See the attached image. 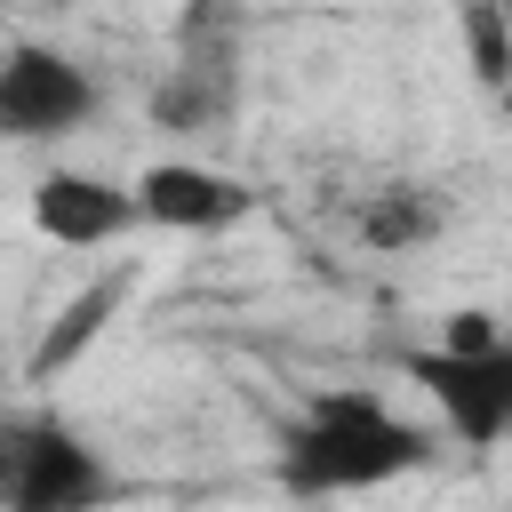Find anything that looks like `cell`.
<instances>
[{
	"instance_id": "obj_14",
	"label": "cell",
	"mask_w": 512,
	"mask_h": 512,
	"mask_svg": "<svg viewBox=\"0 0 512 512\" xmlns=\"http://www.w3.org/2000/svg\"><path fill=\"white\" fill-rule=\"evenodd\" d=\"M504 8H512V0H504Z\"/></svg>"
},
{
	"instance_id": "obj_1",
	"label": "cell",
	"mask_w": 512,
	"mask_h": 512,
	"mask_svg": "<svg viewBox=\"0 0 512 512\" xmlns=\"http://www.w3.org/2000/svg\"><path fill=\"white\" fill-rule=\"evenodd\" d=\"M432 464V432L384 408V392L344 384L320 392L288 432H280V488L288 496H344V488H384L400 472Z\"/></svg>"
},
{
	"instance_id": "obj_5",
	"label": "cell",
	"mask_w": 512,
	"mask_h": 512,
	"mask_svg": "<svg viewBox=\"0 0 512 512\" xmlns=\"http://www.w3.org/2000/svg\"><path fill=\"white\" fill-rule=\"evenodd\" d=\"M32 224L64 248H104L120 240L128 224H144V200L112 176H88V168H48L32 184Z\"/></svg>"
},
{
	"instance_id": "obj_7",
	"label": "cell",
	"mask_w": 512,
	"mask_h": 512,
	"mask_svg": "<svg viewBox=\"0 0 512 512\" xmlns=\"http://www.w3.org/2000/svg\"><path fill=\"white\" fill-rule=\"evenodd\" d=\"M128 296H136V264H104L88 288H72V296L56 304V320L40 328V344L24 352V384H32V392H48L64 368H80V360H88V344L128 312Z\"/></svg>"
},
{
	"instance_id": "obj_10",
	"label": "cell",
	"mask_w": 512,
	"mask_h": 512,
	"mask_svg": "<svg viewBox=\"0 0 512 512\" xmlns=\"http://www.w3.org/2000/svg\"><path fill=\"white\" fill-rule=\"evenodd\" d=\"M456 40L464 64L488 96H512V8L504 0H456Z\"/></svg>"
},
{
	"instance_id": "obj_12",
	"label": "cell",
	"mask_w": 512,
	"mask_h": 512,
	"mask_svg": "<svg viewBox=\"0 0 512 512\" xmlns=\"http://www.w3.org/2000/svg\"><path fill=\"white\" fill-rule=\"evenodd\" d=\"M216 16H224V0H184V24H176V32H184V40H192V32H216Z\"/></svg>"
},
{
	"instance_id": "obj_11",
	"label": "cell",
	"mask_w": 512,
	"mask_h": 512,
	"mask_svg": "<svg viewBox=\"0 0 512 512\" xmlns=\"http://www.w3.org/2000/svg\"><path fill=\"white\" fill-rule=\"evenodd\" d=\"M504 328H496V312H480V304H464V312H448L440 320V344H496Z\"/></svg>"
},
{
	"instance_id": "obj_6",
	"label": "cell",
	"mask_w": 512,
	"mask_h": 512,
	"mask_svg": "<svg viewBox=\"0 0 512 512\" xmlns=\"http://www.w3.org/2000/svg\"><path fill=\"white\" fill-rule=\"evenodd\" d=\"M136 200H144V224H168V232H232L256 192L224 168H200V160H160L136 176Z\"/></svg>"
},
{
	"instance_id": "obj_2",
	"label": "cell",
	"mask_w": 512,
	"mask_h": 512,
	"mask_svg": "<svg viewBox=\"0 0 512 512\" xmlns=\"http://www.w3.org/2000/svg\"><path fill=\"white\" fill-rule=\"evenodd\" d=\"M112 464L64 416H0V504L8 512H88L112 504Z\"/></svg>"
},
{
	"instance_id": "obj_3",
	"label": "cell",
	"mask_w": 512,
	"mask_h": 512,
	"mask_svg": "<svg viewBox=\"0 0 512 512\" xmlns=\"http://www.w3.org/2000/svg\"><path fill=\"white\" fill-rule=\"evenodd\" d=\"M400 376L424 384V400L448 416V432H456L464 448L512 440V336H496V344H424V352H400Z\"/></svg>"
},
{
	"instance_id": "obj_9",
	"label": "cell",
	"mask_w": 512,
	"mask_h": 512,
	"mask_svg": "<svg viewBox=\"0 0 512 512\" xmlns=\"http://www.w3.org/2000/svg\"><path fill=\"white\" fill-rule=\"evenodd\" d=\"M448 224V208H440V192H424V184H384V192H368L360 200V240L368 248H424L432 232Z\"/></svg>"
},
{
	"instance_id": "obj_13",
	"label": "cell",
	"mask_w": 512,
	"mask_h": 512,
	"mask_svg": "<svg viewBox=\"0 0 512 512\" xmlns=\"http://www.w3.org/2000/svg\"><path fill=\"white\" fill-rule=\"evenodd\" d=\"M24 8H72V0H24Z\"/></svg>"
},
{
	"instance_id": "obj_4",
	"label": "cell",
	"mask_w": 512,
	"mask_h": 512,
	"mask_svg": "<svg viewBox=\"0 0 512 512\" xmlns=\"http://www.w3.org/2000/svg\"><path fill=\"white\" fill-rule=\"evenodd\" d=\"M104 112V88L80 56L64 48H40V40H16L8 64H0V128L16 144H48V136H72Z\"/></svg>"
},
{
	"instance_id": "obj_8",
	"label": "cell",
	"mask_w": 512,
	"mask_h": 512,
	"mask_svg": "<svg viewBox=\"0 0 512 512\" xmlns=\"http://www.w3.org/2000/svg\"><path fill=\"white\" fill-rule=\"evenodd\" d=\"M224 112H232V40L192 32L184 56H176V72L152 88V128L192 136V128H216Z\"/></svg>"
}]
</instances>
